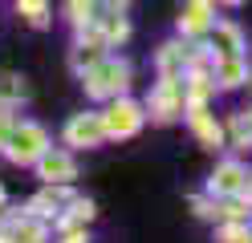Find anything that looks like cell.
Segmentation results:
<instances>
[{
	"mask_svg": "<svg viewBox=\"0 0 252 243\" xmlns=\"http://www.w3.org/2000/svg\"><path fill=\"white\" fill-rule=\"evenodd\" d=\"M106 130H110V134H130V130H138V109L134 106H118L106 118Z\"/></svg>",
	"mask_w": 252,
	"mask_h": 243,
	"instance_id": "3957f363",
	"label": "cell"
},
{
	"mask_svg": "<svg viewBox=\"0 0 252 243\" xmlns=\"http://www.w3.org/2000/svg\"><path fill=\"white\" fill-rule=\"evenodd\" d=\"M102 130H106V126L77 118V122H69V142H98V138H102Z\"/></svg>",
	"mask_w": 252,
	"mask_h": 243,
	"instance_id": "277c9868",
	"label": "cell"
},
{
	"mask_svg": "<svg viewBox=\"0 0 252 243\" xmlns=\"http://www.w3.org/2000/svg\"><path fill=\"white\" fill-rule=\"evenodd\" d=\"M122 77H126V69L102 65L98 73H90V93H114V89H122Z\"/></svg>",
	"mask_w": 252,
	"mask_h": 243,
	"instance_id": "7a4b0ae2",
	"label": "cell"
},
{
	"mask_svg": "<svg viewBox=\"0 0 252 243\" xmlns=\"http://www.w3.org/2000/svg\"><path fill=\"white\" fill-rule=\"evenodd\" d=\"M41 170L49 174V178H53V174H61V178H69V174H73V166H69V158H61V154H45V158H41Z\"/></svg>",
	"mask_w": 252,
	"mask_h": 243,
	"instance_id": "5b68a950",
	"label": "cell"
},
{
	"mask_svg": "<svg viewBox=\"0 0 252 243\" xmlns=\"http://www.w3.org/2000/svg\"><path fill=\"white\" fill-rule=\"evenodd\" d=\"M212 187H220V190H236V187H240V170H236V166H228V170H220V178H216Z\"/></svg>",
	"mask_w": 252,
	"mask_h": 243,
	"instance_id": "8992f818",
	"label": "cell"
},
{
	"mask_svg": "<svg viewBox=\"0 0 252 243\" xmlns=\"http://www.w3.org/2000/svg\"><path fill=\"white\" fill-rule=\"evenodd\" d=\"M41 146H45V134L33 130V126H25V130H17V134L8 138V154L17 158V162H29V158L41 154Z\"/></svg>",
	"mask_w": 252,
	"mask_h": 243,
	"instance_id": "6da1fadb",
	"label": "cell"
}]
</instances>
